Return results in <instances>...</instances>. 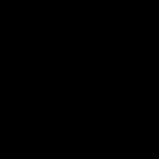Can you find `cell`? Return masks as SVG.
Listing matches in <instances>:
<instances>
[]
</instances>
